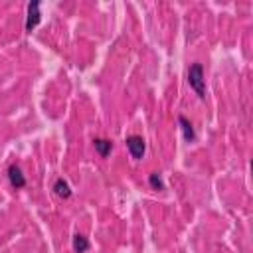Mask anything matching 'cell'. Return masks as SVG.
<instances>
[{"mask_svg": "<svg viewBox=\"0 0 253 253\" xmlns=\"http://www.w3.org/2000/svg\"><path fill=\"white\" fill-rule=\"evenodd\" d=\"M188 83L196 91V95L200 99L206 97V79H204V67H202V63H192L190 65V69H188Z\"/></svg>", "mask_w": 253, "mask_h": 253, "instance_id": "cell-1", "label": "cell"}, {"mask_svg": "<svg viewBox=\"0 0 253 253\" xmlns=\"http://www.w3.org/2000/svg\"><path fill=\"white\" fill-rule=\"evenodd\" d=\"M125 144H126V148H128V152H130V156H132L134 160H140V158H142L144 148H146L142 136H138V134H130V136H126Z\"/></svg>", "mask_w": 253, "mask_h": 253, "instance_id": "cell-2", "label": "cell"}, {"mask_svg": "<svg viewBox=\"0 0 253 253\" xmlns=\"http://www.w3.org/2000/svg\"><path fill=\"white\" fill-rule=\"evenodd\" d=\"M40 20H42V14H40V2H38V0H34V2H30V4H28V16H26V32H30V34H32V32L38 28Z\"/></svg>", "mask_w": 253, "mask_h": 253, "instance_id": "cell-3", "label": "cell"}, {"mask_svg": "<svg viewBox=\"0 0 253 253\" xmlns=\"http://www.w3.org/2000/svg\"><path fill=\"white\" fill-rule=\"evenodd\" d=\"M8 180H10V184H12L16 190H20V188L26 186V176L22 174L20 166H16V164H12V166L8 168Z\"/></svg>", "mask_w": 253, "mask_h": 253, "instance_id": "cell-4", "label": "cell"}, {"mask_svg": "<svg viewBox=\"0 0 253 253\" xmlns=\"http://www.w3.org/2000/svg\"><path fill=\"white\" fill-rule=\"evenodd\" d=\"M93 146L99 152V156H103V158H107L111 154V150H113V142L107 140V138H95L93 140Z\"/></svg>", "mask_w": 253, "mask_h": 253, "instance_id": "cell-5", "label": "cell"}, {"mask_svg": "<svg viewBox=\"0 0 253 253\" xmlns=\"http://www.w3.org/2000/svg\"><path fill=\"white\" fill-rule=\"evenodd\" d=\"M178 123H180V128H182L184 138H186L188 142H192V140L196 138V132H194V128H192V123H190L184 115H180V117H178Z\"/></svg>", "mask_w": 253, "mask_h": 253, "instance_id": "cell-6", "label": "cell"}, {"mask_svg": "<svg viewBox=\"0 0 253 253\" xmlns=\"http://www.w3.org/2000/svg\"><path fill=\"white\" fill-rule=\"evenodd\" d=\"M53 192H55L59 198H63V200L71 198V188H69V184H67L63 178H57V180L53 182Z\"/></svg>", "mask_w": 253, "mask_h": 253, "instance_id": "cell-7", "label": "cell"}, {"mask_svg": "<svg viewBox=\"0 0 253 253\" xmlns=\"http://www.w3.org/2000/svg\"><path fill=\"white\" fill-rule=\"evenodd\" d=\"M73 251L75 253H87L89 251V239L85 237V235H81V233H77V235H73Z\"/></svg>", "mask_w": 253, "mask_h": 253, "instance_id": "cell-8", "label": "cell"}, {"mask_svg": "<svg viewBox=\"0 0 253 253\" xmlns=\"http://www.w3.org/2000/svg\"><path fill=\"white\" fill-rule=\"evenodd\" d=\"M148 182H150V186H152L154 190H164V182H162V178L158 176V172H152V174L148 176Z\"/></svg>", "mask_w": 253, "mask_h": 253, "instance_id": "cell-9", "label": "cell"}]
</instances>
